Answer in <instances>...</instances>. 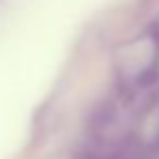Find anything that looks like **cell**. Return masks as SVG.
<instances>
[]
</instances>
